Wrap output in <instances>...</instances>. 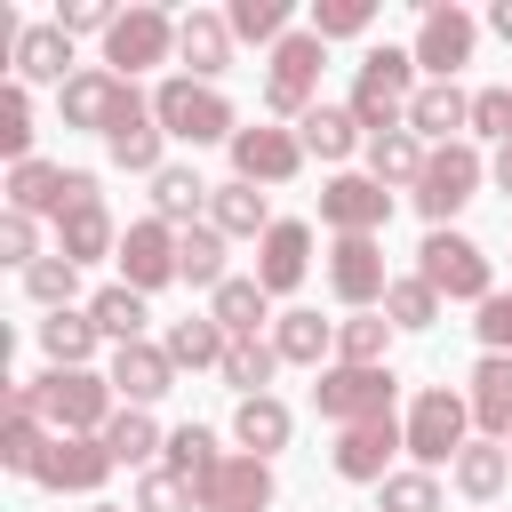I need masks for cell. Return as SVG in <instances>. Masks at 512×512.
Masks as SVG:
<instances>
[{
    "instance_id": "1",
    "label": "cell",
    "mask_w": 512,
    "mask_h": 512,
    "mask_svg": "<svg viewBox=\"0 0 512 512\" xmlns=\"http://www.w3.org/2000/svg\"><path fill=\"white\" fill-rule=\"evenodd\" d=\"M408 104H416V48H368L352 72V120L384 136V128H408Z\"/></svg>"
},
{
    "instance_id": "2",
    "label": "cell",
    "mask_w": 512,
    "mask_h": 512,
    "mask_svg": "<svg viewBox=\"0 0 512 512\" xmlns=\"http://www.w3.org/2000/svg\"><path fill=\"white\" fill-rule=\"evenodd\" d=\"M24 384H32L40 424H56V432H104L120 416V392L96 368H48V376H24Z\"/></svg>"
},
{
    "instance_id": "3",
    "label": "cell",
    "mask_w": 512,
    "mask_h": 512,
    "mask_svg": "<svg viewBox=\"0 0 512 512\" xmlns=\"http://www.w3.org/2000/svg\"><path fill=\"white\" fill-rule=\"evenodd\" d=\"M152 120L176 136V144H232L240 136V120H232V104L208 88V80H192V72H176V80H160L152 88Z\"/></svg>"
},
{
    "instance_id": "4",
    "label": "cell",
    "mask_w": 512,
    "mask_h": 512,
    "mask_svg": "<svg viewBox=\"0 0 512 512\" xmlns=\"http://www.w3.org/2000/svg\"><path fill=\"white\" fill-rule=\"evenodd\" d=\"M408 456H416V472H432V464H448V456H464L472 440V400L464 392H448V384H424L416 392V408H408Z\"/></svg>"
},
{
    "instance_id": "5",
    "label": "cell",
    "mask_w": 512,
    "mask_h": 512,
    "mask_svg": "<svg viewBox=\"0 0 512 512\" xmlns=\"http://www.w3.org/2000/svg\"><path fill=\"white\" fill-rule=\"evenodd\" d=\"M320 64H328V40L304 24V32H288L280 48H272V72H264V112H280V120H304L312 104H320Z\"/></svg>"
},
{
    "instance_id": "6",
    "label": "cell",
    "mask_w": 512,
    "mask_h": 512,
    "mask_svg": "<svg viewBox=\"0 0 512 512\" xmlns=\"http://www.w3.org/2000/svg\"><path fill=\"white\" fill-rule=\"evenodd\" d=\"M416 272H424L440 296H456V304H488V296H496L488 248H480V240H464V232H424V248H416Z\"/></svg>"
},
{
    "instance_id": "7",
    "label": "cell",
    "mask_w": 512,
    "mask_h": 512,
    "mask_svg": "<svg viewBox=\"0 0 512 512\" xmlns=\"http://www.w3.org/2000/svg\"><path fill=\"white\" fill-rule=\"evenodd\" d=\"M392 392H400V376L392 368H320V384H312V408L344 432V424H376V416H392Z\"/></svg>"
},
{
    "instance_id": "8",
    "label": "cell",
    "mask_w": 512,
    "mask_h": 512,
    "mask_svg": "<svg viewBox=\"0 0 512 512\" xmlns=\"http://www.w3.org/2000/svg\"><path fill=\"white\" fill-rule=\"evenodd\" d=\"M176 24H184V16H168V8H152V0L120 8V24L104 32V64H112L120 80H136V72L168 64V56H176Z\"/></svg>"
},
{
    "instance_id": "9",
    "label": "cell",
    "mask_w": 512,
    "mask_h": 512,
    "mask_svg": "<svg viewBox=\"0 0 512 512\" xmlns=\"http://www.w3.org/2000/svg\"><path fill=\"white\" fill-rule=\"evenodd\" d=\"M144 112H152V96H136V80H120V72H72L64 80V128L112 136V128H128Z\"/></svg>"
},
{
    "instance_id": "10",
    "label": "cell",
    "mask_w": 512,
    "mask_h": 512,
    "mask_svg": "<svg viewBox=\"0 0 512 512\" xmlns=\"http://www.w3.org/2000/svg\"><path fill=\"white\" fill-rule=\"evenodd\" d=\"M480 176H488V160H480L472 136H464V144H440V152L424 160V176H416V208H424V224L448 232V216L480 192Z\"/></svg>"
},
{
    "instance_id": "11",
    "label": "cell",
    "mask_w": 512,
    "mask_h": 512,
    "mask_svg": "<svg viewBox=\"0 0 512 512\" xmlns=\"http://www.w3.org/2000/svg\"><path fill=\"white\" fill-rule=\"evenodd\" d=\"M472 40H480V24H472L456 0H424V16H416V72L456 80V72L472 64Z\"/></svg>"
},
{
    "instance_id": "12",
    "label": "cell",
    "mask_w": 512,
    "mask_h": 512,
    "mask_svg": "<svg viewBox=\"0 0 512 512\" xmlns=\"http://www.w3.org/2000/svg\"><path fill=\"white\" fill-rule=\"evenodd\" d=\"M408 448V432L392 424V416H376V424H344L336 432V448H328V464H336V480H360V488H384L392 480V456Z\"/></svg>"
},
{
    "instance_id": "13",
    "label": "cell",
    "mask_w": 512,
    "mask_h": 512,
    "mask_svg": "<svg viewBox=\"0 0 512 512\" xmlns=\"http://www.w3.org/2000/svg\"><path fill=\"white\" fill-rule=\"evenodd\" d=\"M32 480H40V488H64V496H96V488L112 480V448H104V432H56Z\"/></svg>"
},
{
    "instance_id": "14",
    "label": "cell",
    "mask_w": 512,
    "mask_h": 512,
    "mask_svg": "<svg viewBox=\"0 0 512 512\" xmlns=\"http://www.w3.org/2000/svg\"><path fill=\"white\" fill-rule=\"evenodd\" d=\"M168 280H184V272H176V224H160V216L128 224V232H120V288L152 296V288H168Z\"/></svg>"
},
{
    "instance_id": "15",
    "label": "cell",
    "mask_w": 512,
    "mask_h": 512,
    "mask_svg": "<svg viewBox=\"0 0 512 512\" xmlns=\"http://www.w3.org/2000/svg\"><path fill=\"white\" fill-rule=\"evenodd\" d=\"M328 288H336V304H352V312L384 304V288H392V272H384V248H376L368 232H344V240L328 248Z\"/></svg>"
},
{
    "instance_id": "16",
    "label": "cell",
    "mask_w": 512,
    "mask_h": 512,
    "mask_svg": "<svg viewBox=\"0 0 512 512\" xmlns=\"http://www.w3.org/2000/svg\"><path fill=\"white\" fill-rule=\"evenodd\" d=\"M384 216H392V192L376 184V176H328L320 184V224L344 240V232H384Z\"/></svg>"
},
{
    "instance_id": "17",
    "label": "cell",
    "mask_w": 512,
    "mask_h": 512,
    "mask_svg": "<svg viewBox=\"0 0 512 512\" xmlns=\"http://www.w3.org/2000/svg\"><path fill=\"white\" fill-rule=\"evenodd\" d=\"M304 168V136L296 128H240L232 136V176L240 184H288Z\"/></svg>"
},
{
    "instance_id": "18",
    "label": "cell",
    "mask_w": 512,
    "mask_h": 512,
    "mask_svg": "<svg viewBox=\"0 0 512 512\" xmlns=\"http://www.w3.org/2000/svg\"><path fill=\"white\" fill-rule=\"evenodd\" d=\"M304 272H312V224L280 216V224L256 240V288H264V296H288V288H304Z\"/></svg>"
},
{
    "instance_id": "19",
    "label": "cell",
    "mask_w": 512,
    "mask_h": 512,
    "mask_svg": "<svg viewBox=\"0 0 512 512\" xmlns=\"http://www.w3.org/2000/svg\"><path fill=\"white\" fill-rule=\"evenodd\" d=\"M104 376H112L120 408H152V400L176 392V360H168V344H120Z\"/></svg>"
},
{
    "instance_id": "20",
    "label": "cell",
    "mask_w": 512,
    "mask_h": 512,
    "mask_svg": "<svg viewBox=\"0 0 512 512\" xmlns=\"http://www.w3.org/2000/svg\"><path fill=\"white\" fill-rule=\"evenodd\" d=\"M192 496H200V512H264L272 504V464L264 456H224Z\"/></svg>"
},
{
    "instance_id": "21",
    "label": "cell",
    "mask_w": 512,
    "mask_h": 512,
    "mask_svg": "<svg viewBox=\"0 0 512 512\" xmlns=\"http://www.w3.org/2000/svg\"><path fill=\"white\" fill-rule=\"evenodd\" d=\"M408 128H416L432 152H440V144H464L456 128H472V96H464L456 80H424L416 104H408Z\"/></svg>"
},
{
    "instance_id": "22",
    "label": "cell",
    "mask_w": 512,
    "mask_h": 512,
    "mask_svg": "<svg viewBox=\"0 0 512 512\" xmlns=\"http://www.w3.org/2000/svg\"><path fill=\"white\" fill-rule=\"evenodd\" d=\"M176 56L192 64V80H216V72L232 64V24H224L216 8H192V16L176 24Z\"/></svg>"
},
{
    "instance_id": "23",
    "label": "cell",
    "mask_w": 512,
    "mask_h": 512,
    "mask_svg": "<svg viewBox=\"0 0 512 512\" xmlns=\"http://www.w3.org/2000/svg\"><path fill=\"white\" fill-rule=\"evenodd\" d=\"M208 224H216L224 240H264L280 216L264 208V192H256V184H240V176H232V184H216V192H208Z\"/></svg>"
},
{
    "instance_id": "24",
    "label": "cell",
    "mask_w": 512,
    "mask_h": 512,
    "mask_svg": "<svg viewBox=\"0 0 512 512\" xmlns=\"http://www.w3.org/2000/svg\"><path fill=\"white\" fill-rule=\"evenodd\" d=\"M472 424L488 432V440H512V360L504 352H488L480 368H472Z\"/></svg>"
},
{
    "instance_id": "25",
    "label": "cell",
    "mask_w": 512,
    "mask_h": 512,
    "mask_svg": "<svg viewBox=\"0 0 512 512\" xmlns=\"http://www.w3.org/2000/svg\"><path fill=\"white\" fill-rule=\"evenodd\" d=\"M56 256H72V264L120 256V224H112V208L96 200V208H72V216H56Z\"/></svg>"
},
{
    "instance_id": "26",
    "label": "cell",
    "mask_w": 512,
    "mask_h": 512,
    "mask_svg": "<svg viewBox=\"0 0 512 512\" xmlns=\"http://www.w3.org/2000/svg\"><path fill=\"white\" fill-rule=\"evenodd\" d=\"M288 432H296V416H288V400H272V392H256V400L232 408V440H240V456H272V448H288Z\"/></svg>"
},
{
    "instance_id": "27",
    "label": "cell",
    "mask_w": 512,
    "mask_h": 512,
    "mask_svg": "<svg viewBox=\"0 0 512 512\" xmlns=\"http://www.w3.org/2000/svg\"><path fill=\"white\" fill-rule=\"evenodd\" d=\"M8 64H16V80H56V88H64V80H72V72H64V64H72V32H64V24H24V40H16Z\"/></svg>"
},
{
    "instance_id": "28",
    "label": "cell",
    "mask_w": 512,
    "mask_h": 512,
    "mask_svg": "<svg viewBox=\"0 0 512 512\" xmlns=\"http://www.w3.org/2000/svg\"><path fill=\"white\" fill-rule=\"evenodd\" d=\"M296 136H304V152H320V160H352V152L368 144V128L352 120V104H312V112L296 120Z\"/></svg>"
},
{
    "instance_id": "29",
    "label": "cell",
    "mask_w": 512,
    "mask_h": 512,
    "mask_svg": "<svg viewBox=\"0 0 512 512\" xmlns=\"http://www.w3.org/2000/svg\"><path fill=\"white\" fill-rule=\"evenodd\" d=\"M424 160H432V144H424L416 128H384V136H368V176H376V184H416Z\"/></svg>"
},
{
    "instance_id": "30",
    "label": "cell",
    "mask_w": 512,
    "mask_h": 512,
    "mask_svg": "<svg viewBox=\"0 0 512 512\" xmlns=\"http://www.w3.org/2000/svg\"><path fill=\"white\" fill-rule=\"evenodd\" d=\"M208 320H216V328H224L232 344H248V336H256V328L272 320V296H264L256 280H224V288L208 296Z\"/></svg>"
},
{
    "instance_id": "31",
    "label": "cell",
    "mask_w": 512,
    "mask_h": 512,
    "mask_svg": "<svg viewBox=\"0 0 512 512\" xmlns=\"http://www.w3.org/2000/svg\"><path fill=\"white\" fill-rule=\"evenodd\" d=\"M272 352H280L288 368H320V360L336 352V328H328L320 312H280V320H272Z\"/></svg>"
},
{
    "instance_id": "32",
    "label": "cell",
    "mask_w": 512,
    "mask_h": 512,
    "mask_svg": "<svg viewBox=\"0 0 512 512\" xmlns=\"http://www.w3.org/2000/svg\"><path fill=\"white\" fill-rule=\"evenodd\" d=\"M104 152H112V168H128V176H160V168H168V160H160V152H168V128L144 112V120H128V128H112Z\"/></svg>"
},
{
    "instance_id": "33",
    "label": "cell",
    "mask_w": 512,
    "mask_h": 512,
    "mask_svg": "<svg viewBox=\"0 0 512 512\" xmlns=\"http://www.w3.org/2000/svg\"><path fill=\"white\" fill-rule=\"evenodd\" d=\"M176 272L216 296V288L232 280V272H224V232H216V224H184V232H176Z\"/></svg>"
},
{
    "instance_id": "34",
    "label": "cell",
    "mask_w": 512,
    "mask_h": 512,
    "mask_svg": "<svg viewBox=\"0 0 512 512\" xmlns=\"http://www.w3.org/2000/svg\"><path fill=\"white\" fill-rule=\"evenodd\" d=\"M8 208H16V216H56V208H64V168H56V160L8 168Z\"/></svg>"
},
{
    "instance_id": "35",
    "label": "cell",
    "mask_w": 512,
    "mask_h": 512,
    "mask_svg": "<svg viewBox=\"0 0 512 512\" xmlns=\"http://www.w3.org/2000/svg\"><path fill=\"white\" fill-rule=\"evenodd\" d=\"M88 320H96V336H112V352H120V344H144V320H152V312H144L136 288H96V296H88Z\"/></svg>"
},
{
    "instance_id": "36",
    "label": "cell",
    "mask_w": 512,
    "mask_h": 512,
    "mask_svg": "<svg viewBox=\"0 0 512 512\" xmlns=\"http://www.w3.org/2000/svg\"><path fill=\"white\" fill-rule=\"evenodd\" d=\"M208 192H216V184H200L192 168H160V176H152V216L184 232V224H192V216L208 208Z\"/></svg>"
},
{
    "instance_id": "37",
    "label": "cell",
    "mask_w": 512,
    "mask_h": 512,
    "mask_svg": "<svg viewBox=\"0 0 512 512\" xmlns=\"http://www.w3.org/2000/svg\"><path fill=\"white\" fill-rule=\"evenodd\" d=\"M40 352H48V368H88L96 320H88V312H48V320H40Z\"/></svg>"
},
{
    "instance_id": "38",
    "label": "cell",
    "mask_w": 512,
    "mask_h": 512,
    "mask_svg": "<svg viewBox=\"0 0 512 512\" xmlns=\"http://www.w3.org/2000/svg\"><path fill=\"white\" fill-rule=\"evenodd\" d=\"M160 344H168V360H176V368H224V344H232V336H224L208 312H192V320H176Z\"/></svg>"
},
{
    "instance_id": "39",
    "label": "cell",
    "mask_w": 512,
    "mask_h": 512,
    "mask_svg": "<svg viewBox=\"0 0 512 512\" xmlns=\"http://www.w3.org/2000/svg\"><path fill=\"white\" fill-rule=\"evenodd\" d=\"M216 464H224V448H216V432H208V424H176V432H168V472H176L184 488H200Z\"/></svg>"
},
{
    "instance_id": "40",
    "label": "cell",
    "mask_w": 512,
    "mask_h": 512,
    "mask_svg": "<svg viewBox=\"0 0 512 512\" xmlns=\"http://www.w3.org/2000/svg\"><path fill=\"white\" fill-rule=\"evenodd\" d=\"M504 480H512V456H504V440H472V448L456 456V488H464L472 504H488Z\"/></svg>"
},
{
    "instance_id": "41",
    "label": "cell",
    "mask_w": 512,
    "mask_h": 512,
    "mask_svg": "<svg viewBox=\"0 0 512 512\" xmlns=\"http://www.w3.org/2000/svg\"><path fill=\"white\" fill-rule=\"evenodd\" d=\"M384 344H392V320L384 312H352L336 328V360L344 368H384Z\"/></svg>"
},
{
    "instance_id": "42",
    "label": "cell",
    "mask_w": 512,
    "mask_h": 512,
    "mask_svg": "<svg viewBox=\"0 0 512 512\" xmlns=\"http://www.w3.org/2000/svg\"><path fill=\"white\" fill-rule=\"evenodd\" d=\"M272 368H280V352H272L264 336H248V344H224V368H216V376H224L240 400H256V392L272 384Z\"/></svg>"
},
{
    "instance_id": "43",
    "label": "cell",
    "mask_w": 512,
    "mask_h": 512,
    "mask_svg": "<svg viewBox=\"0 0 512 512\" xmlns=\"http://www.w3.org/2000/svg\"><path fill=\"white\" fill-rule=\"evenodd\" d=\"M48 440H56V432H40V408H8V424H0V464H8V472H40Z\"/></svg>"
},
{
    "instance_id": "44",
    "label": "cell",
    "mask_w": 512,
    "mask_h": 512,
    "mask_svg": "<svg viewBox=\"0 0 512 512\" xmlns=\"http://www.w3.org/2000/svg\"><path fill=\"white\" fill-rule=\"evenodd\" d=\"M104 448H112V464H152L168 440H160V424H152L144 408H120V416L104 424Z\"/></svg>"
},
{
    "instance_id": "45",
    "label": "cell",
    "mask_w": 512,
    "mask_h": 512,
    "mask_svg": "<svg viewBox=\"0 0 512 512\" xmlns=\"http://www.w3.org/2000/svg\"><path fill=\"white\" fill-rule=\"evenodd\" d=\"M384 320H392V328H432V320H440V288H432L424 272L392 280V288H384Z\"/></svg>"
},
{
    "instance_id": "46",
    "label": "cell",
    "mask_w": 512,
    "mask_h": 512,
    "mask_svg": "<svg viewBox=\"0 0 512 512\" xmlns=\"http://www.w3.org/2000/svg\"><path fill=\"white\" fill-rule=\"evenodd\" d=\"M224 24H232V40H264V48H280V40H288V0H232Z\"/></svg>"
},
{
    "instance_id": "47",
    "label": "cell",
    "mask_w": 512,
    "mask_h": 512,
    "mask_svg": "<svg viewBox=\"0 0 512 512\" xmlns=\"http://www.w3.org/2000/svg\"><path fill=\"white\" fill-rule=\"evenodd\" d=\"M0 152H8V168L32 160V96H24V80L0 88Z\"/></svg>"
},
{
    "instance_id": "48",
    "label": "cell",
    "mask_w": 512,
    "mask_h": 512,
    "mask_svg": "<svg viewBox=\"0 0 512 512\" xmlns=\"http://www.w3.org/2000/svg\"><path fill=\"white\" fill-rule=\"evenodd\" d=\"M72 288H80V264H72V256H40V264L24 272V296L48 304V312H72Z\"/></svg>"
},
{
    "instance_id": "49",
    "label": "cell",
    "mask_w": 512,
    "mask_h": 512,
    "mask_svg": "<svg viewBox=\"0 0 512 512\" xmlns=\"http://www.w3.org/2000/svg\"><path fill=\"white\" fill-rule=\"evenodd\" d=\"M368 24H376V0H320L312 8V32L320 40H360Z\"/></svg>"
},
{
    "instance_id": "50",
    "label": "cell",
    "mask_w": 512,
    "mask_h": 512,
    "mask_svg": "<svg viewBox=\"0 0 512 512\" xmlns=\"http://www.w3.org/2000/svg\"><path fill=\"white\" fill-rule=\"evenodd\" d=\"M376 504H384V512H440V480H432V472H392V480L376 488Z\"/></svg>"
},
{
    "instance_id": "51",
    "label": "cell",
    "mask_w": 512,
    "mask_h": 512,
    "mask_svg": "<svg viewBox=\"0 0 512 512\" xmlns=\"http://www.w3.org/2000/svg\"><path fill=\"white\" fill-rule=\"evenodd\" d=\"M192 504H200V496H192L176 472H144V480H136V512H192Z\"/></svg>"
},
{
    "instance_id": "52",
    "label": "cell",
    "mask_w": 512,
    "mask_h": 512,
    "mask_svg": "<svg viewBox=\"0 0 512 512\" xmlns=\"http://www.w3.org/2000/svg\"><path fill=\"white\" fill-rule=\"evenodd\" d=\"M472 136L512 144V88H480V96H472Z\"/></svg>"
},
{
    "instance_id": "53",
    "label": "cell",
    "mask_w": 512,
    "mask_h": 512,
    "mask_svg": "<svg viewBox=\"0 0 512 512\" xmlns=\"http://www.w3.org/2000/svg\"><path fill=\"white\" fill-rule=\"evenodd\" d=\"M0 256H8V264H24V272H32V264H40V224H32V216H16V208H8V216H0Z\"/></svg>"
},
{
    "instance_id": "54",
    "label": "cell",
    "mask_w": 512,
    "mask_h": 512,
    "mask_svg": "<svg viewBox=\"0 0 512 512\" xmlns=\"http://www.w3.org/2000/svg\"><path fill=\"white\" fill-rule=\"evenodd\" d=\"M472 328H480V344H488V352H504V360H512V296H488Z\"/></svg>"
},
{
    "instance_id": "55",
    "label": "cell",
    "mask_w": 512,
    "mask_h": 512,
    "mask_svg": "<svg viewBox=\"0 0 512 512\" xmlns=\"http://www.w3.org/2000/svg\"><path fill=\"white\" fill-rule=\"evenodd\" d=\"M56 24H64V32H112L120 8H104V0H72V8H56Z\"/></svg>"
},
{
    "instance_id": "56",
    "label": "cell",
    "mask_w": 512,
    "mask_h": 512,
    "mask_svg": "<svg viewBox=\"0 0 512 512\" xmlns=\"http://www.w3.org/2000/svg\"><path fill=\"white\" fill-rule=\"evenodd\" d=\"M488 176H496V192H512V144H496V160H488Z\"/></svg>"
},
{
    "instance_id": "57",
    "label": "cell",
    "mask_w": 512,
    "mask_h": 512,
    "mask_svg": "<svg viewBox=\"0 0 512 512\" xmlns=\"http://www.w3.org/2000/svg\"><path fill=\"white\" fill-rule=\"evenodd\" d=\"M488 32H496V40H512V0H496V8H488Z\"/></svg>"
},
{
    "instance_id": "58",
    "label": "cell",
    "mask_w": 512,
    "mask_h": 512,
    "mask_svg": "<svg viewBox=\"0 0 512 512\" xmlns=\"http://www.w3.org/2000/svg\"><path fill=\"white\" fill-rule=\"evenodd\" d=\"M96 512H120V504H96Z\"/></svg>"
},
{
    "instance_id": "59",
    "label": "cell",
    "mask_w": 512,
    "mask_h": 512,
    "mask_svg": "<svg viewBox=\"0 0 512 512\" xmlns=\"http://www.w3.org/2000/svg\"><path fill=\"white\" fill-rule=\"evenodd\" d=\"M504 456H512V440H504Z\"/></svg>"
}]
</instances>
